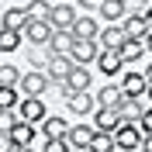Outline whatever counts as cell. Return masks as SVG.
<instances>
[{
    "label": "cell",
    "instance_id": "obj_36",
    "mask_svg": "<svg viewBox=\"0 0 152 152\" xmlns=\"http://www.w3.org/2000/svg\"><path fill=\"white\" fill-rule=\"evenodd\" d=\"M145 52H152V31L145 35Z\"/></svg>",
    "mask_w": 152,
    "mask_h": 152
},
{
    "label": "cell",
    "instance_id": "obj_9",
    "mask_svg": "<svg viewBox=\"0 0 152 152\" xmlns=\"http://www.w3.org/2000/svg\"><path fill=\"white\" fill-rule=\"evenodd\" d=\"M18 114L24 118V121H35V124H42L48 118V111H45V104H42V97H24L18 104Z\"/></svg>",
    "mask_w": 152,
    "mask_h": 152
},
{
    "label": "cell",
    "instance_id": "obj_5",
    "mask_svg": "<svg viewBox=\"0 0 152 152\" xmlns=\"http://www.w3.org/2000/svg\"><path fill=\"white\" fill-rule=\"evenodd\" d=\"M66 107L73 114H80V118H86V114H94L100 104H97V94H90V90H73L66 97Z\"/></svg>",
    "mask_w": 152,
    "mask_h": 152
},
{
    "label": "cell",
    "instance_id": "obj_18",
    "mask_svg": "<svg viewBox=\"0 0 152 152\" xmlns=\"http://www.w3.org/2000/svg\"><path fill=\"white\" fill-rule=\"evenodd\" d=\"M10 135H14L18 149H28V145H35V121H24V118H18V124L10 128Z\"/></svg>",
    "mask_w": 152,
    "mask_h": 152
},
{
    "label": "cell",
    "instance_id": "obj_34",
    "mask_svg": "<svg viewBox=\"0 0 152 152\" xmlns=\"http://www.w3.org/2000/svg\"><path fill=\"white\" fill-rule=\"evenodd\" d=\"M124 4H128V14H145L152 0H124Z\"/></svg>",
    "mask_w": 152,
    "mask_h": 152
},
{
    "label": "cell",
    "instance_id": "obj_12",
    "mask_svg": "<svg viewBox=\"0 0 152 152\" xmlns=\"http://www.w3.org/2000/svg\"><path fill=\"white\" fill-rule=\"evenodd\" d=\"M100 28H104V24H100V21L94 18V10H90V14H83V18H76L73 35L76 38H100Z\"/></svg>",
    "mask_w": 152,
    "mask_h": 152
},
{
    "label": "cell",
    "instance_id": "obj_4",
    "mask_svg": "<svg viewBox=\"0 0 152 152\" xmlns=\"http://www.w3.org/2000/svg\"><path fill=\"white\" fill-rule=\"evenodd\" d=\"M76 7H73V0H62V4H52V18H48V24L56 31H69L76 24Z\"/></svg>",
    "mask_w": 152,
    "mask_h": 152
},
{
    "label": "cell",
    "instance_id": "obj_3",
    "mask_svg": "<svg viewBox=\"0 0 152 152\" xmlns=\"http://www.w3.org/2000/svg\"><path fill=\"white\" fill-rule=\"evenodd\" d=\"M114 145L118 149H142V124L138 121H121L114 128Z\"/></svg>",
    "mask_w": 152,
    "mask_h": 152
},
{
    "label": "cell",
    "instance_id": "obj_19",
    "mask_svg": "<svg viewBox=\"0 0 152 152\" xmlns=\"http://www.w3.org/2000/svg\"><path fill=\"white\" fill-rule=\"evenodd\" d=\"M100 18L107 21V24H111V21H124L128 18V4H124V0H100Z\"/></svg>",
    "mask_w": 152,
    "mask_h": 152
},
{
    "label": "cell",
    "instance_id": "obj_1",
    "mask_svg": "<svg viewBox=\"0 0 152 152\" xmlns=\"http://www.w3.org/2000/svg\"><path fill=\"white\" fill-rule=\"evenodd\" d=\"M21 94L24 97H45L48 90H52V76H48V69H35L31 66L28 73H21Z\"/></svg>",
    "mask_w": 152,
    "mask_h": 152
},
{
    "label": "cell",
    "instance_id": "obj_32",
    "mask_svg": "<svg viewBox=\"0 0 152 152\" xmlns=\"http://www.w3.org/2000/svg\"><path fill=\"white\" fill-rule=\"evenodd\" d=\"M42 149H48V152H66V149H73V145H69V135H66V138H45Z\"/></svg>",
    "mask_w": 152,
    "mask_h": 152
},
{
    "label": "cell",
    "instance_id": "obj_38",
    "mask_svg": "<svg viewBox=\"0 0 152 152\" xmlns=\"http://www.w3.org/2000/svg\"><path fill=\"white\" fill-rule=\"evenodd\" d=\"M145 18H149V24H152V4H149V10H145Z\"/></svg>",
    "mask_w": 152,
    "mask_h": 152
},
{
    "label": "cell",
    "instance_id": "obj_8",
    "mask_svg": "<svg viewBox=\"0 0 152 152\" xmlns=\"http://www.w3.org/2000/svg\"><path fill=\"white\" fill-rule=\"evenodd\" d=\"M97 66H100V73H104V76H121L128 62L121 59V52H118V48H104V52H100V59H97Z\"/></svg>",
    "mask_w": 152,
    "mask_h": 152
},
{
    "label": "cell",
    "instance_id": "obj_13",
    "mask_svg": "<svg viewBox=\"0 0 152 152\" xmlns=\"http://www.w3.org/2000/svg\"><path fill=\"white\" fill-rule=\"evenodd\" d=\"M121 90L128 97H142L149 90V76L145 73H121Z\"/></svg>",
    "mask_w": 152,
    "mask_h": 152
},
{
    "label": "cell",
    "instance_id": "obj_7",
    "mask_svg": "<svg viewBox=\"0 0 152 152\" xmlns=\"http://www.w3.org/2000/svg\"><path fill=\"white\" fill-rule=\"evenodd\" d=\"M73 66H76V59L69 56V52H56V56H52V62H48V76H52V86H56V83H66V76L73 73Z\"/></svg>",
    "mask_w": 152,
    "mask_h": 152
},
{
    "label": "cell",
    "instance_id": "obj_2",
    "mask_svg": "<svg viewBox=\"0 0 152 152\" xmlns=\"http://www.w3.org/2000/svg\"><path fill=\"white\" fill-rule=\"evenodd\" d=\"M100 52H104L100 38H76V42H73V52H69V56H73L80 66H90V62H97V59H100Z\"/></svg>",
    "mask_w": 152,
    "mask_h": 152
},
{
    "label": "cell",
    "instance_id": "obj_11",
    "mask_svg": "<svg viewBox=\"0 0 152 152\" xmlns=\"http://www.w3.org/2000/svg\"><path fill=\"white\" fill-rule=\"evenodd\" d=\"M124 118H121V107H97L94 111V124L97 128H104V132H114V128H118V124H121Z\"/></svg>",
    "mask_w": 152,
    "mask_h": 152
},
{
    "label": "cell",
    "instance_id": "obj_39",
    "mask_svg": "<svg viewBox=\"0 0 152 152\" xmlns=\"http://www.w3.org/2000/svg\"><path fill=\"white\" fill-rule=\"evenodd\" d=\"M145 97H149V100H152V83H149V90H145Z\"/></svg>",
    "mask_w": 152,
    "mask_h": 152
},
{
    "label": "cell",
    "instance_id": "obj_25",
    "mask_svg": "<svg viewBox=\"0 0 152 152\" xmlns=\"http://www.w3.org/2000/svg\"><path fill=\"white\" fill-rule=\"evenodd\" d=\"M118 52H121V59H124V62H138V59L145 56V42H138V38H128V42H124Z\"/></svg>",
    "mask_w": 152,
    "mask_h": 152
},
{
    "label": "cell",
    "instance_id": "obj_23",
    "mask_svg": "<svg viewBox=\"0 0 152 152\" xmlns=\"http://www.w3.org/2000/svg\"><path fill=\"white\" fill-rule=\"evenodd\" d=\"M28 10L24 7H10V10H4V21H0V24H7V28H14V31H24L28 28Z\"/></svg>",
    "mask_w": 152,
    "mask_h": 152
},
{
    "label": "cell",
    "instance_id": "obj_22",
    "mask_svg": "<svg viewBox=\"0 0 152 152\" xmlns=\"http://www.w3.org/2000/svg\"><path fill=\"white\" fill-rule=\"evenodd\" d=\"M52 48L48 45H31L28 48V66H35V69H48V62H52Z\"/></svg>",
    "mask_w": 152,
    "mask_h": 152
},
{
    "label": "cell",
    "instance_id": "obj_30",
    "mask_svg": "<svg viewBox=\"0 0 152 152\" xmlns=\"http://www.w3.org/2000/svg\"><path fill=\"white\" fill-rule=\"evenodd\" d=\"M18 107H0V132H10L14 124H18Z\"/></svg>",
    "mask_w": 152,
    "mask_h": 152
},
{
    "label": "cell",
    "instance_id": "obj_17",
    "mask_svg": "<svg viewBox=\"0 0 152 152\" xmlns=\"http://www.w3.org/2000/svg\"><path fill=\"white\" fill-rule=\"evenodd\" d=\"M152 104V100H149V97H124V104H121V118H124V121H138V118H142V111H145V107H149Z\"/></svg>",
    "mask_w": 152,
    "mask_h": 152
},
{
    "label": "cell",
    "instance_id": "obj_10",
    "mask_svg": "<svg viewBox=\"0 0 152 152\" xmlns=\"http://www.w3.org/2000/svg\"><path fill=\"white\" fill-rule=\"evenodd\" d=\"M124 42H128V31H124L121 21H111V24L100 28V45L104 48H121Z\"/></svg>",
    "mask_w": 152,
    "mask_h": 152
},
{
    "label": "cell",
    "instance_id": "obj_29",
    "mask_svg": "<svg viewBox=\"0 0 152 152\" xmlns=\"http://www.w3.org/2000/svg\"><path fill=\"white\" fill-rule=\"evenodd\" d=\"M18 83H21V69L18 66H10V62L0 66V86H18Z\"/></svg>",
    "mask_w": 152,
    "mask_h": 152
},
{
    "label": "cell",
    "instance_id": "obj_41",
    "mask_svg": "<svg viewBox=\"0 0 152 152\" xmlns=\"http://www.w3.org/2000/svg\"><path fill=\"white\" fill-rule=\"evenodd\" d=\"M73 4H76V0H73Z\"/></svg>",
    "mask_w": 152,
    "mask_h": 152
},
{
    "label": "cell",
    "instance_id": "obj_20",
    "mask_svg": "<svg viewBox=\"0 0 152 152\" xmlns=\"http://www.w3.org/2000/svg\"><path fill=\"white\" fill-rule=\"evenodd\" d=\"M42 135H45V138H66V135H69L66 118H59V114H48L45 121H42Z\"/></svg>",
    "mask_w": 152,
    "mask_h": 152
},
{
    "label": "cell",
    "instance_id": "obj_24",
    "mask_svg": "<svg viewBox=\"0 0 152 152\" xmlns=\"http://www.w3.org/2000/svg\"><path fill=\"white\" fill-rule=\"evenodd\" d=\"M21 42H24V35L14 28H7V24H0V52H14V48H21Z\"/></svg>",
    "mask_w": 152,
    "mask_h": 152
},
{
    "label": "cell",
    "instance_id": "obj_37",
    "mask_svg": "<svg viewBox=\"0 0 152 152\" xmlns=\"http://www.w3.org/2000/svg\"><path fill=\"white\" fill-rule=\"evenodd\" d=\"M145 76H149V83H152V62H149V66H145Z\"/></svg>",
    "mask_w": 152,
    "mask_h": 152
},
{
    "label": "cell",
    "instance_id": "obj_28",
    "mask_svg": "<svg viewBox=\"0 0 152 152\" xmlns=\"http://www.w3.org/2000/svg\"><path fill=\"white\" fill-rule=\"evenodd\" d=\"M90 149H94V152H111V149H118V145H114V132L97 128V135H94V142H90Z\"/></svg>",
    "mask_w": 152,
    "mask_h": 152
},
{
    "label": "cell",
    "instance_id": "obj_21",
    "mask_svg": "<svg viewBox=\"0 0 152 152\" xmlns=\"http://www.w3.org/2000/svg\"><path fill=\"white\" fill-rule=\"evenodd\" d=\"M90 80H94V76H90V66H80V62H76L73 73L66 76L69 90H90Z\"/></svg>",
    "mask_w": 152,
    "mask_h": 152
},
{
    "label": "cell",
    "instance_id": "obj_33",
    "mask_svg": "<svg viewBox=\"0 0 152 152\" xmlns=\"http://www.w3.org/2000/svg\"><path fill=\"white\" fill-rule=\"evenodd\" d=\"M138 124H142V135H152V104L142 111V118H138Z\"/></svg>",
    "mask_w": 152,
    "mask_h": 152
},
{
    "label": "cell",
    "instance_id": "obj_15",
    "mask_svg": "<svg viewBox=\"0 0 152 152\" xmlns=\"http://www.w3.org/2000/svg\"><path fill=\"white\" fill-rule=\"evenodd\" d=\"M124 97H128V94L121 90V83H107V86L97 90V104H104V107H121Z\"/></svg>",
    "mask_w": 152,
    "mask_h": 152
},
{
    "label": "cell",
    "instance_id": "obj_31",
    "mask_svg": "<svg viewBox=\"0 0 152 152\" xmlns=\"http://www.w3.org/2000/svg\"><path fill=\"white\" fill-rule=\"evenodd\" d=\"M21 86H0V107H18L21 97H18Z\"/></svg>",
    "mask_w": 152,
    "mask_h": 152
},
{
    "label": "cell",
    "instance_id": "obj_35",
    "mask_svg": "<svg viewBox=\"0 0 152 152\" xmlns=\"http://www.w3.org/2000/svg\"><path fill=\"white\" fill-rule=\"evenodd\" d=\"M10 149H18L14 135H10V132H0V152H10Z\"/></svg>",
    "mask_w": 152,
    "mask_h": 152
},
{
    "label": "cell",
    "instance_id": "obj_40",
    "mask_svg": "<svg viewBox=\"0 0 152 152\" xmlns=\"http://www.w3.org/2000/svg\"><path fill=\"white\" fill-rule=\"evenodd\" d=\"M0 56H4V52H0Z\"/></svg>",
    "mask_w": 152,
    "mask_h": 152
},
{
    "label": "cell",
    "instance_id": "obj_6",
    "mask_svg": "<svg viewBox=\"0 0 152 152\" xmlns=\"http://www.w3.org/2000/svg\"><path fill=\"white\" fill-rule=\"evenodd\" d=\"M24 35V42L28 45H48L52 42V35H56V28L48 24V21H28V28L21 31Z\"/></svg>",
    "mask_w": 152,
    "mask_h": 152
},
{
    "label": "cell",
    "instance_id": "obj_14",
    "mask_svg": "<svg viewBox=\"0 0 152 152\" xmlns=\"http://www.w3.org/2000/svg\"><path fill=\"white\" fill-rule=\"evenodd\" d=\"M121 24H124V31H128V38H138V42H145V35L152 31V24H149L145 14H128Z\"/></svg>",
    "mask_w": 152,
    "mask_h": 152
},
{
    "label": "cell",
    "instance_id": "obj_27",
    "mask_svg": "<svg viewBox=\"0 0 152 152\" xmlns=\"http://www.w3.org/2000/svg\"><path fill=\"white\" fill-rule=\"evenodd\" d=\"M28 18L31 21H48L52 18V4H48V0H28Z\"/></svg>",
    "mask_w": 152,
    "mask_h": 152
},
{
    "label": "cell",
    "instance_id": "obj_26",
    "mask_svg": "<svg viewBox=\"0 0 152 152\" xmlns=\"http://www.w3.org/2000/svg\"><path fill=\"white\" fill-rule=\"evenodd\" d=\"M73 42H76L73 28H69V31H56L52 42H48V48H52V52H73Z\"/></svg>",
    "mask_w": 152,
    "mask_h": 152
},
{
    "label": "cell",
    "instance_id": "obj_16",
    "mask_svg": "<svg viewBox=\"0 0 152 152\" xmlns=\"http://www.w3.org/2000/svg\"><path fill=\"white\" fill-rule=\"evenodd\" d=\"M94 135H97V124L94 128H90V124H73V128H69V145H73V149H90Z\"/></svg>",
    "mask_w": 152,
    "mask_h": 152
}]
</instances>
